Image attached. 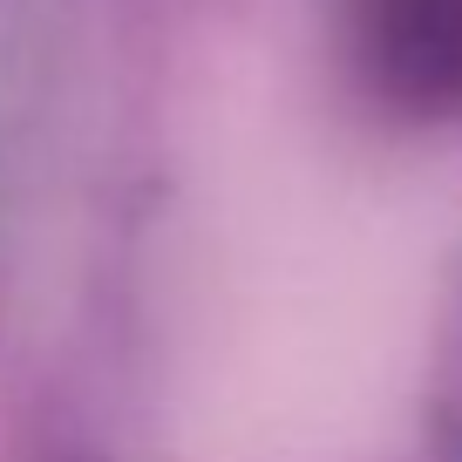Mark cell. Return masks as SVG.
Listing matches in <instances>:
<instances>
[{"mask_svg": "<svg viewBox=\"0 0 462 462\" xmlns=\"http://www.w3.org/2000/svg\"><path fill=\"white\" fill-rule=\"evenodd\" d=\"M374 61L408 102H456L462 0H374Z\"/></svg>", "mask_w": 462, "mask_h": 462, "instance_id": "obj_1", "label": "cell"}]
</instances>
